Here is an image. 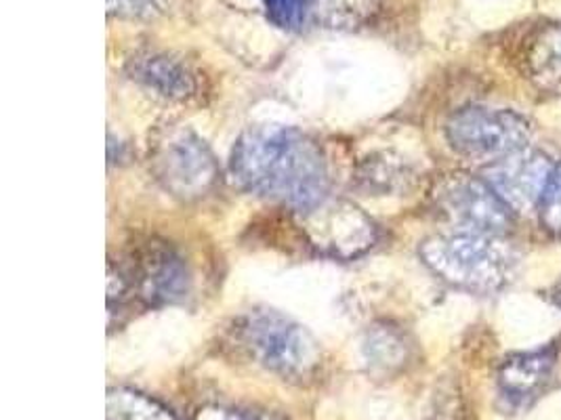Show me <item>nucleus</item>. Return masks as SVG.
I'll return each instance as SVG.
<instances>
[{
    "label": "nucleus",
    "instance_id": "obj_15",
    "mask_svg": "<svg viewBox=\"0 0 561 420\" xmlns=\"http://www.w3.org/2000/svg\"><path fill=\"white\" fill-rule=\"evenodd\" d=\"M267 18L282 30H299L306 24L313 0H263Z\"/></svg>",
    "mask_w": 561,
    "mask_h": 420
},
{
    "label": "nucleus",
    "instance_id": "obj_19",
    "mask_svg": "<svg viewBox=\"0 0 561 420\" xmlns=\"http://www.w3.org/2000/svg\"><path fill=\"white\" fill-rule=\"evenodd\" d=\"M558 303H560V307H561V284H560V287H558Z\"/></svg>",
    "mask_w": 561,
    "mask_h": 420
},
{
    "label": "nucleus",
    "instance_id": "obj_5",
    "mask_svg": "<svg viewBox=\"0 0 561 420\" xmlns=\"http://www.w3.org/2000/svg\"><path fill=\"white\" fill-rule=\"evenodd\" d=\"M153 171L164 189L181 200L203 198L217 179V162L210 148L192 131L173 132L160 143Z\"/></svg>",
    "mask_w": 561,
    "mask_h": 420
},
{
    "label": "nucleus",
    "instance_id": "obj_13",
    "mask_svg": "<svg viewBox=\"0 0 561 420\" xmlns=\"http://www.w3.org/2000/svg\"><path fill=\"white\" fill-rule=\"evenodd\" d=\"M107 420H178L164 406L148 395L130 389H112L107 394Z\"/></svg>",
    "mask_w": 561,
    "mask_h": 420
},
{
    "label": "nucleus",
    "instance_id": "obj_3",
    "mask_svg": "<svg viewBox=\"0 0 561 420\" xmlns=\"http://www.w3.org/2000/svg\"><path fill=\"white\" fill-rule=\"evenodd\" d=\"M240 332L256 362L284 378L304 376L318 360V347L311 335L280 312H251L244 317Z\"/></svg>",
    "mask_w": 561,
    "mask_h": 420
},
{
    "label": "nucleus",
    "instance_id": "obj_9",
    "mask_svg": "<svg viewBox=\"0 0 561 420\" xmlns=\"http://www.w3.org/2000/svg\"><path fill=\"white\" fill-rule=\"evenodd\" d=\"M128 77L153 95L183 102L196 93V79L190 68L167 52H139L128 61Z\"/></svg>",
    "mask_w": 561,
    "mask_h": 420
},
{
    "label": "nucleus",
    "instance_id": "obj_4",
    "mask_svg": "<svg viewBox=\"0 0 561 420\" xmlns=\"http://www.w3.org/2000/svg\"><path fill=\"white\" fill-rule=\"evenodd\" d=\"M446 135L450 145L465 156L501 160L526 150L530 127L510 109L465 107L450 118Z\"/></svg>",
    "mask_w": 561,
    "mask_h": 420
},
{
    "label": "nucleus",
    "instance_id": "obj_18",
    "mask_svg": "<svg viewBox=\"0 0 561 420\" xmlns=\"http://www.w3.org/2000/svg\"><path fill=\"white\" fill-rule=\"evenodd\" d=\"M196 420H253L244 412L228 410V408H206Z\"/></svg>",
    "mask_w": 561,
    "mask_h": 420
},
{
    "label": "nucleus",
    "instance_id": "obj_14",
    "mask_svg": "<svg viewBox=\"0 0 561 420\" xmlns=\"http://www.w3.org/2000/svg\"><path fill=\"white\" fill-rule=\"evenodd\" d=\"M364 351L373 366L383 368V370L402 366L407 358L404 339L391 328H375L373 332H368Z\"/></svg>",
    "mask_w": 561,
    "mask_h": 420
},
{
    "label": "nucleus",
    "instance_id": "obj_10",
    "mask_svg": "<svg viewBox=\"0 0 561 420\" xmlns=\"http://www.w3.org/2000/svg\"><path fill=\"white\" fill-rule=\"evenodd\" d=\"M139 289L141 296L153 305L175 303L190 289L187 265L175 250L156 246L139 267Z\"/></svg>",
    "mask_w": 561,
    "mask_h": 420
},
{
    "label": "nucleus",
    "instance_id": "obj_7",
    "mask_svg": "<svg viewBox=\"0 0 561 420\" xmlns=\"http://www.w3.org/2000/svg\"><path fill=\"white\" fill-rule=\"evenodd\" d=\"M551 173L553 166L545 154L535 150H519L496 160L485 171L484 182L511 210H530L540 205Z\"/></svg>",
    "mask_w": 561,
    "mask_h": 420
},
{
    "label": "nucleus",
    "instance_id": "obj_2",
    "mask_svg": "<svg viewBox=\"0 0 561 420\" xmlns=\"http://www.w3.org/2000/svg\"><path fill=\"white\" fill-rule=\"evenodd\" d=\"M421 257L444 282L473 292L505 287L515 267V255L505 242L473 232L430 237L421 246Z\"/></svg>",
    "mask_w": 561,
    "mask_h": 420
},
{
    "label": "nucleus",
    "instance_id": "obj_12",
    "mask_svg": "<svg viewBox=\"0 0 561 420\" xmlns=\"http://www.w3.org/2000/svg\"><path fill=\"white\" fill-rule=\"evenodd\" d=\"M530 79L542 91L561 95V24L542 27L526 55Z\"/></svg>",
    "mask_w": 561,
    "mask_h": 420
},
{
    "label": "nucleus",
    "instance_id": "obj_17",
    "mask_svg": "<svg viewBox=\"0 0 561 420\" xmlns=\"http://www.w3.org/2000/svg\"><path fill=\"white\" fill-rule=\"evenodd\" d=\"M110 11L125 18H153L162 13L169 0H107Z\"/></svg>",
    "mask_w": 561,
    "mask_h": 420
},
{
    "label": "nucleus",
    "instance_id": "obj_1",
    "mask_svg": "<svg viewBox=\"0 0 561 420\" xmlns=\"http://www.w3.org/2000/svg\"><path fill=\"white\" fill-rule=\"evenodd\" d=\"M230 175L244 191L309 212L324 205L329 168L322 150L306 132L284 125H256L231 150Z\"/></svg>",
    "mask_w": 561,
    "mask_h": 420
},
{
    "label": "nucleus",
    "instance_id": "obj_6",
    "mask_svg": "<svg viewBox=\"0 0 561 420\" xmlns=\"http://www.w3.org/2000/svg\"><path fill=\"white\" fill-rule=\"evenodd\" d=\"M439 205L462 232L499 236L511 225L510 207L476 177H450L439 189Z\"/></svg>",
    "mask_w": 561,
    "mask_h": 420
},
{
    "label": "nucleus",
    "instance_id": "obj_11",
    "mask_svg": "<svg viewBox=\"0 0 561 420\" xmlns=\"http://www.w3.org/2000/svg\"><path fill=\"white\" fill-rule=\"evenodd\" d=\"M556 364V349L519 353L510 358L499 374L501 387L511 397H526L547 381Z\"/></svg>",
    "mask_w": 561,
    "mask_h": 420
},
{
    "label": "nucleus",
    "instance_id": "obj_8",
    "mask_svg": "<svg viewBox=\"0 0 561 420\" xmlns=\"http://www.w3.org/2000/svg\"><path fill=\"white\" fill-rule=\"evenodd\" d=\"M307 214L309 236L316 246L334 257H356L375 242V228L370 219L352 205H320Z\"/></svg>",
    "mask_w": 561,
    "mask_h": 420
},
{
    "label": "nucleus",
    "instance_id": "obj_16",
    "mask_svg": "<svg viewBox=\"0 0 561 420\" xmlns=\"http://www.w3.org/2000/svg\"><path fill=\"white\" fill-rule=\"evenodd\" d=\"M538 207H540V221L547 228V232L561 237V164L553 168Z\"/></svg>",
    "mask_w": 561,
    "mask_h": 420
}]
</instances>
